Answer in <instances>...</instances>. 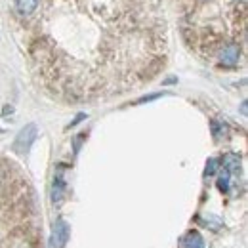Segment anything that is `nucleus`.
<instances>
[{
    "label": "nucleus",
    "mask_w": 248,
    "mask_h": 248,
    "mask_svg": "<svg viewBox=\"0 0 248 248\" xmlns=\"http://www.w3.org/2000/svg\"><path fill=\"white\" fill-rule=\"evenodd\" d=\"M225 130H227V128H225V124L217 123V121L212 123V134H214V138H216V140H219L221 136H225Z\"/></svg>",
    "instance_id": "obj_8"
},
{
    "label": "nucleus",
    "mask_w": 248,
    "mask_h": 248,
    "mask_svg": "<svg viewBox=\"0 0 248 248\" xmlns=\"http://www.w3.org/2000/svg\"><path fill=\"white\" fill-rule=\"evenodd\" d=\"M229 180H231V172L223 168L221 174H219V178H217V189L221 193H227L229 191Z\"/></svg>",
    "instance_id": "obj_7"
},
{
    "label": "nucleus",
    "mask_w": 248,
    "mask_h": 248,
    "mask_svg": "<svg viewBox=\"0 0 248 248\" xmlns=\"http://www.w3.org/2000/svg\"><path fill=\"white\" fill-rule=\"evenodd\" d=\"M216 168H217V160H208V164H206V176H212L214 172H216Z\"/></svg>",
    "instance_id": "obj_9"
},
{
    "label": "nucleus",
    "mask_w": 248,
    "mask_h": 248,
    "mask_svg": "<svg viewBox=\"0 0 248 248\" xmlns=\"http://www.w3.org/2000/svg\"><path fill=\"white\" fill-rule=\"evenodd\" d=\"M63 193H65L63 176L62 174H56V178H54V193H52V201H54V204H60V201L63 199Z\"/></svg>",
    "instance_id": "obj_5"
},
{
    "label": "nucleus",
    "mask_w": 248,
    "mask_h": 248,
    "mask_svg": "<svg viewBox=\"0 0 248 248\" xmlns=\"http://www.w3.org/2000/svg\"><path fill=\"white\" fill-rule=\"evenodd\" d=\"M67 237H69V227H67V223H65L63 219H58V223H56V227H54V239H52V243L58 245V248H63L65 243H67Z\"/></svg>",
    "instance_id": "obj_3"
},
{
    "label": "nucleus",
    "mask_w": 248,
    "mask_h": 248,
    "mask_svg": "<svg viewBox=\"0 0 248 248\" xmlns=\"http://www.w3.org/2000/svg\"><path fill=\"white\" fill-rule=\"evenodd\" d=\"M14 27L44 88L67 101L138 88L168 54L162 0H36Z\"/></svg>",
    "instance_id": "obj_1"
},
{
    "label": "nucleus",
    "mask_w": 248,
    "mask_h": 248,
    "mask_svg": "<svg viewBox=\"0 0 248 248\" xmlns=\"http://www.w3.org/2000/svg\"><path fill=\"white\" fill-rule=\"evenodd\" d=\"M223 166L231 174L233 172H239V168H241V156L237 155V153H227V155L223 156Z\"/></svg>",
    "instance_id": "obj_6"
},
{
    "label": "nucleus",
    "mask_w": 248,
    "mask_h": 248,
    "mask_svg": "<svg viewBox=\"0 0 248 248\" xmlns=\"http://www.w3.org/2000/svg\"><path fill=\"white\" fill-rule=\"evenodd\" d=\"M50 248H56V245H54V243H52V245H50Z\"/></svg>",
    "instance_id": "obj_10"
},
{
    "label": "nucleus",
    "mask_w": 248,
    "mask_h": 248,
    "mask_svg": "<svg viewBox=\"0 0 248 248\" xmlns=\"http://www.w3.org/2000/svg\"><path fill=\"white\" fill-rule=\"evenodd\" d=\"M182 248H204V241L199 231H189L182 239Z\"/></svg>",
    "instance_id": "obj_4"
},
{
    "label": "nucleus",
    "mask_w": 248,
    "mask_h": 248,
    "mask_svg": "<svg viewBox=\"0 0 248 248\" xmlns=\"http://www.w3.org/2000/svg\"><path fill=\"white\" fill-rule=\"evenodd\" d=\"M34 138H36V126H34V124L25 126V128L19 132V136H17V140H16V143H14V151L25 155V153L31 149Z\"/></svg>",
    "instance_id": "obj_2"
}]
</instances>
